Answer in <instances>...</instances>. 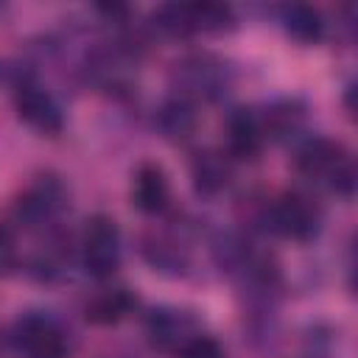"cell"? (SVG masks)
<instances>
[{"mask_svg":"<svg viewBox=\"0 0 358 358\" xmlns=\"http://www.w3.org/2000/svg\"><path fill=\"white\" fill-rule=\"evenodd\" d=\"M14 347L20 358H67L64 333L45 313H28L17 322Z\"/></svg>","mask_w":358,"mask_h":358,"instance_id":"obj_5","label":"cell"},{"mask_svg":"<svg viewBox=\"0 0 358 358\" xmlns=\"http://www.w3.org/2000/svg\"><path fill=\"white\" fill-rule=\"evenodd\" d=\"M14 260H17L14 241H11V235H8L6 229H0V274L8 271V268L14 266Z\"/></svg>","mask_w":358,"mask_h":358,"instance_id":"obj_19","label":"cell"},{"mask_svg":"<svg viewBox=\"0 0 358 358\" xmlns=\"http://www.w3.org/2000/svg\"><path fill=\"white\" fill-rule=\"evenodd\" d=\"M81 257H84V268L98 280L112 277L117 271V266H120V232L109 215H92L87 221L84 241H81Z\"/></svg>","mask_w":358,"mask_h":358,"instance_id":"obj_4","label":"cell"},{"mask_svg":"<svg viewBox=\"0 0 358 358\" xmlns=\"http://www.w3.org/2000/svg\"><path fill=\"white\" fill-rule=\"evenodd\" d=\"M190 173L199 193H218L229 182V159L221 151H199L193 157Z\"/></svg>","mask_w":358,"mask_h":358,"instance_id":"obj_13","label":"cell"},{"mask_svg":"<svg viewBox=\"0 0 358 358\" xmlns=\"http://www.w3.org/2000/svg\"><path fill=\"white\" fill-rule=\"evenodd\" d=\"M282 25L288 31V36H294L296 42L302 45H310L322 36L324 31V22H322V14L313 8V6H305V3H294L282 11Z\"/></svg>","mask_w":358,"mask_h":358,"instance_id":"obj_15","label":"cell"},{"mask_svg":"<svg viewBox=\"0 0 358 358\" xmlns=\"http://www.w3.org/2000/svg\"><path fill=\"white\" fill-rule=\"evenodd\" d=\"M67 204V193L62 187V182L56 176H42L17 204V213L25 224L36 227V224H45L50 218H56V213Z\"/></svg>","mask_w":358,"mask_h":358,"instance_id":"obj_8","label":"cell"},{"mask_svg":"<svg viewBox=\"0 0 358 358\" xmlns=\"http://www.w3.org/2000/svg\"><path fill=\"white\" fill-rule=\"evenodd\" d=\"M227 157L235 159H255L263 148V123L257 120V115H252V109H235L227 117Z\"/></svg>","mask_w":358,"mask_h":358,"instance_id":"obj_9","label":"cell"},{"mask_svg":"<svg viewBox=\"0 0 358 358\" xmlns=\"http://www.w3.org/2000/svg\"><path fill=\"white\" fill-rule=\"evenodd\" d=\"M143 252H145V257L151 260V266H157V268H162V271L179 274V271H185V266H187V257H185L182 246H176L173 241H165V238H151V241H145Z\"/></svg>","mask_w":358,"mask_h":358,"instance_id":"obj_16","label":"cell"},{"mask_svg":"<svg viewBox=\"0 0 358 358\" xmlns=\"http://www.w3.org/2000/svg\"><path fill=\"white\" fill-rule=\"evenodd\" d=\"M14 103H17L20 120H25L31 129H36L42 134H59L62 131V126H64L62 109H59L56 98L48 90H42L39 84H34V81L20 84Z\"/></svg>","mask_w":358,"mask_h":358,"instance_id":"obj_7","label":"cell"},{"mask_svg":"<svg viewBox=\"0 0 358 358\" xmlns=\"http://www.w3.org/2000/svg\"><path fill=\"white\" fill-rule=\"evenodd\" d=\"M148 341L162 352H179L187 341L199 336V322L182 308H157L145 322Z\"/></svg>","mask_w":358,"mask_h":358,"instance_id":"obj_6","label":"cell"},{"mask_svg":"<svg viewBox=\"0 0 358 358\" xmlns=\"http://www.w3.org/2000/svg\"><path fill=\"white\" fill-rule=\"evenodd\" d=\"M179 358H227V355H224V347L215 338L199 333L193 341H187L179 350Z\"/></svg>","mask_w":358,"mask_h":358,"instance_id":"obj_18","label":"cell"},{"mask_svg":"<svg viewBox=\"0 0 358 358\" xmlns=\"http://www.w3.org/2000/svg\"><path fill=\"white\" fill-rule=\"evenodd\" d=\"M268 229L291 238V241H310L319 232V207L305 193H282L266 210Z\"/></svg>","mask_w":358,"mask_h":358,"instance_id":"obj_3","label":"cell"},{"mask_svg":"<svg viewBox=\"0 0 358 358\" xmlns=\"http://www.w3.org/2000/svg\"><path fill=\"white\" fill-rule=\"evenodd\" d=\"M299 120H302V112L296 109V103L285 101V103H277V106H271V109H268L263 131H274V134L280 137V134H288V131H294Z\"/></svg>","mask_w":358,"mask_h":358,"instance_id":"obj_17","label":"cell"},{"mask_svg":"<svg viewBox=\"0 0 358 358\" xmlns=\"http://www.w3.org/2000/svg\"><path fill=\"white\" fill-rule=\"evenodd\" d=\"M157 126L168 140H187L199 126V112L187 98H168L157 112Z\"/></svg>","mask_w":358,"mask_h":358,"instance_id":"obj_11","label":"cell"},{"mask_svg":"<svg viewBox=\"0 0 358 358\" xmlns=\"http://www.w3.org/2000/svg\"><path fill=\"white\" fill-rule=\"evenodd\" d=\"M296 168L313 185H322L341 196H350L355 187V165L350 151L341 143H333L324 137L308 140L296 151Z\"/></svg>","mask_w":358,"mask_h":358,"instance_id":"obj_1","label":"cell"},{"mask_svg":"<svg viewBox=\"0 0 358 358\" xmlns=\"http://www.w3.org/2000/svg\"><path fill=\"white\" fill-rule=\"evenodd\" d=\"M168 199H171V185H168V176L159 165L154 162H143L134 176H131V201L140 213H162L168 207Z\"/></svg>","mask_w":358,"mask_h":358,"instance_id":"obj_10","label":"cell"},{"mask_svg":"<svg viewBox=\"0 0 358 358\" xmlns=\"http://www.w3.org/2000/svg\"><path fill=\"white\" fill-rule=\"evenodd\" d=\"M185 22H187V34L196 31H227L235 25V14L227 3H185Z\"/></svg>","mask_w":358,"mask_h":358,"instance_id":"obj_14","label":"cell"},{"mask_svg":"<svg viewBox=\"0 0 358 358\" xmlns=\"http://www.w3.org/2000/svg\"><path fill=\"white\" fill-rule=\"evenodd\" d=\"M134 305H137V296H131L129 288H106L95 294L84 310H87V319L95 324H115L126 319Z\"/></svg>","mask_w":358,"mask_h":358,"instance_id":"obj_12","label":"cell"},{"mask_svg":"<svg viewBox=\"0 0 358 358\" xmlns=\"http://www.w3.org/2000/svg\"><path fill=\"white\" fill-rule=\"evenodd\" d=\"M173 84L179 98H218L227 87V67L210 53H190L173 64Z\"/></svg>","mask_w":358,"mask_h":358,"instance_id":"obj_2","label":"cell"}]
</instances>
